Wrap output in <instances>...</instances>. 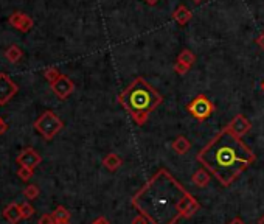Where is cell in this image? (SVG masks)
I'll list each match as a JSON object with an SVG mask.
<instances>
[{"label": "cell", "instance_id": "obj_1", "mask_svg": "<svg viewBox=\"0 0 264 224\" xmlns=\"http://www.w3.org/2000/svg\"><path fill=\"white\" fill-rule=\"evenodd\" d=\"M132 206L151 224H176L181 218H189L199 209V202L162 168L137 191Z\"/></svg>", "mask_w": 264, "mask_h": 224}, {"label": "cell", "instance_id": "obj_2", "mask_svg": "<svg viewBox=\"0 0 264 224\" xmlns=\"http://www.w3.org/2000/svg\"><path fill=\"white\" fill-rule=\"evenodd\" d=\"M197 161L202 162L221 180V184L230 185L255 161V154L238 135H235L228 128H224L197 154Z\"/></svg>", "mask_w": 264, "mask_h": 224}, {"label": "cell", "instance_id": "obj_3", "mask_svg": "<svg viewBox=\"0 0 264 224\" xmlns=\"http://www.w3.org/2000/svg\"><path fill=\"white\" fill-rule=\"evenodd\" d=\"M137 125H145L150 114L162 103V95L143 78H135L118 97Z\"/></svg>", "mask_w": 264, "mask_h": 224}, {"label": "cell", "instance_id": "obj_4", "mask_svg": "<svg viewBox=\"0 0 264 224\" xmlns=\"http://www.w3.org/2000/svg\"><path fill=\"white\" fill-rule=\"evenodd\" d=\"M62 126H64L62 125V120L51 111H45L35 122V130L44 137L45 140H51V138L62 130Z\"/></svg>", "mask_w": 264, "mask_h": 224}, {"label": "cell", "instance_id": "obj_5", "mask_svg": "<svg viewBox=\"0 0 264 224\" xmlns=\"http://www.w3.org/2000/svg\"><path fill=\"white\" fill-rule=\"evenodd\" d=\"M187 109L193 117H196L197 120H205L215 112V104L211 103L205 95H199V97H196L187 106Z\"/></svg>", "mask_w": 264, "mask_h": 224}, {"label": "cell", "instance_id": "obj_6", "mask_svg": "<svg viewBox=\"0 0 264 224\" xmlns=\"http://www.w3.org/2000/svg\"><path fill=\"white\" fill-rule=\"evenodd\" d=\"M17 93L16 83L6 73H0V104H6Z\"/></svg>", "mask_w": 264, "mask_h": 224}, {"label": "cell", "instance_id": "obj_7", "mask_svg": "<svg viewBox=\"0 0 264 224\" xmlns=\"http://www.w3.org/2000/svg\"><path fill=\"white\" fill-rule=\"evenodd\" d=\"M51 89L53 92L56 93V97L61 98V100H66L69 95L73 92V89H75V84H73V81L67 77H64V75H61V78L51 84Z\"/></svg>", "mask_w": 264, "mask_h": 224}, {"label": "cell", "instance_id": "obj_8", "mask_svg": "<svg viewBox=\"0 0 264 224\" xmlns=\"http://www.w3.org/2000/svg\"><path fill=\"white\" fill-rule=\"evenodd\" d=\"M16 162H17L20 167H27V168L35 170V168L40 164V156L35 151L33 148H25L24 151L17 156Z\"/></svg>", "mask_w": 264, "mask_h": 224}, {"label": "cell", "instance_id": "obj_9", "mask_svg": "<svg viewBox=\"0 0 264 224\" xmlns=\"http://www.w3.org/2000/svg\"><path fill=\"white\" fill-rule=\"evenodd\" d=\"M9 24H11L14 28L20 30L22 33H28V31L33 28V19L27 14H24V13L16 11L9 16Z\"/></svg>", "mask_w": 264, "mask_h": 224}, {"label": "cell", "instance_id": "obj_10", "mask_svg": "<svg viewBox=\"0 0 264 224\" xmlns=\"http://www.w3.org/2000/svg\"><path fill=\"white\" fill-rule=\"evenodd\" d=\"M250 122L246 119L244 115H236L233 120H231L230 123H228V130L233 133L235 135H238V137H241V135H244L246 133H249V130H250Z\"/></svg>", "mask_w": 264, "mask_h": 224}, {"label": "cell", "instance_id": "obj_11", "mask_svg": "<svg viewBox=\"0 0 264 224\" xmlns=\"http://www.w3.org/2000/svg\"><path fill=\"white\" fill-rule=\"evenodd\" d=\"M3 218L11 223V224H17L20 220H22V212H20V206H17L16 202H11L3 209Z\"/></svg>", "mask_w": 264, "mask_h": 224}, {"label": "cell", "instance_id": "obj_12", "mask_svg": "<svg viewBox=\"0 0 264 224\" xmlns=\"http://www.w3.org/2000/svg\"><path fill=\"white\" fill-rule=\"evenodd\" d=\"M191 17H193L191 11H189V9H188L185 5H181V6H179L176 11L173 13V19L176 20L179 25H187L189 20H191Z\"/></svg>", "mask_w": 264, "mask_h": 224}, {"label": "cell", "instance_id": "obj_13", "mask_svg": "<svg viewBox=\"0 0 264 224\" xmlns=\"http://www.w3.org/2000/svg\"><path fill=\"white\" fill-rule=\"evenodd\" d=\"M189 146H191V143H189L184 135H179L176 140L173 142L174 151L179 153V154H185L187 151H189Z\"/></svg>", "mask_w": 264, "mask_h": 224}, {"label": "cell", "instance_id": "obj_14", "mask_svg": "<svg viewBox=\"0 0 264 224\" xmlns=\"http://www.w3.org/2000/svg\"><path fill=\"white\" fill-rule=\"evenodd\" d=\"M103 164H104V167L106 168H109L111 172H113V170H117L120 165H121V159L117 156V154H108L104 157V161H103Z\"/></svg>", "mask_w": 264, "mask_h": 224}, {"label": "cell", "instance_id": "obj_15", "mask_svg": "<svg viewBox=\"0 0 264 224\" xmlns=\"http://www.w3.org/2000/svg\"><path fill=\"white\" fill-rule=\"evenodd\" d=\"M5 55H6V58H8L9 62L16 64L17 61H20V58H22L24 53H22V50H20V47H17V45H11V47H8V48H6Z\"/></svg>", "mask_w": 264, "mask_h": 224}, {"label": "cell", "instance_id": "obj_16", "mask_svg": "<svg viewBox=\"0 0 264 224\" xmlns=\"http://www.w3.org/2000/svg\"><path fill=\"white\" fill-rule=\"evenodd\" d=\"M177 61L182 62V64H185V66H188V67H191L193 62L196 61V56H194V53H193L191 50H187V48H185V50H182L181 53H179Z\"/></svg>", "mask_w": 264, "mask_h": 224}, {"label": "cell", "instance_id": "obj_17", "mask_svg": "<svg viewBox=\"0 0 264 224\" xmlns=\"http://www.w3.org/2000/svg\"><path fill=\"white\" fill-rule=\"evenodd\" d=\"M193 182L197 187H205L210 182V175H207L204 170H199V172H196L193 176Z\"/></svg>", "mask_w": 264, "mask_h": 224}, {"label": "cell", "instance_id": "obj_18", "mask_svg": "<svg viewBox=\"0 0 264 224\" xmlns=\"http://www.w3.org/2000/svg\"><path fill=\"white\" fill-rule=\"evenodd\" d=\"M51 215H53V218H55L56 223L58 221H69L70 220V212L66 207H62V206L56 207L55 212H53Z\"/></svg>", "mask_w": 264, "mask_h": 224}, {"label": "cell", "instance_id": "obj_19", "mask_svg": "<svg viewBox=\"0 0 264 224\" xmlns=\"http://www.w3.org/2000/svg\"><path fill=\"white\" fill-rule=\"evenodd\" d=\"M44 77H45V80H47L50 84H53V83H56V81L61 78V73H59V70L55 69V67H48V69L44 70Z\"/></svg>", "mask_w": 264, "mask_h": 224}, {"label": "cell", "instance_id": "obj_20", "mask_svg": "<svg viewBox=\"0 0 264 224\" xmlns=\"http://www.w3.org/2000/svg\"><path fill=\"white\" fill-rule=\"evenodd\" d=\"M39 187L38 185H35V184H31V185H27L25 187V190H24V196L27 198V199H36L38 196H39Z\"/></svg>", "mask_w": 264, "mask_h": 224}, {"label": "cell", "instance_id": "obj_21", "mask_svg": "<svg viewBox=\"0 0 264 224\" xmlns=\"http://www.w3.org/2000/svg\"><path fill=\"white\" fill-rule=\"evenodd\" d=\"M20 212H22V220H28L35 215V209L30 202H22L20 204Z\"/></svg>", "mask_w": 264, "mask_h": 224}, {"label": "cell", "instance_id": "obj_22", "mask_svg": "<svg viewBox=\"0 0 264 224\" xmlns=\"http://www.w3.org/2000/svg\"><path fill=\"white\" fill-rule=\"evenodd\" d=\"M17 176L22 179V180H30L31 176H33V170L31 168H27V167H20L19 172H17Z\"/></svg>", "mask_w": 264, "mask_h": 224}, {"label": "cell", "instance_id": "obj_23", "mask_svg": "<svg viewBox=\"0 0 264 224\" xmlns=\"http://www.w3.org/2000/svg\"><path fill=\"white\" fill-rule=\"evenodd\" d=\"M174 70H176L179 75H185V73L189 70V67H188V66H185V64H182V62L176 61V64H174Z\"/></svg>", "mask_w": 264, "mask_h": 224}, {"label": "cell", "instance_id": "obj_24", "mask_svg": "<svg viewBox=\"0 0 264 224\" xmlns=\"http://www.w3.org/2000/svg\"><path fill=\"white\" fill-rule=\"evenodd\" d=\"M55 218H53V215H42L38 221V224H55Z\"/></svg>", "mask_w": 264, "mask_h": 224}, {"label": "cell", "instance_id": "obj_25", "mask_svg": "<svg viewBox=\"0 0 264 224\" xmlns=\"http://www.w3.org/2000/svg\"><path fill=\"white\" fill-rule=\"evenodd\" d=\"M8 130V125L2 120V117H0V134H5Z\"/></svg>", "mask_w": 264, "mask_h": 224}, {"label": "cell", "instance_id": "obj_26", "mask_svg": "<svg viewBox=\"0 0 264 224\" xmlns=\"http://www.w3.org/2000/svg\"><path fill=\"white\" fill-rule=\"evenodd\" d=\"M257 44H258L261 48H264V33H261V35L257 38Z\"/></svg>", "mask_w": 264, "mask_h": 224}, {"label": "cell", "instance_id": "obj_27", "mask_svg": "<svg viewBox=\"0 0 264 224\" xmlns=\"http://www.w3.org/2000/svg\"><path fill=\"white\" fill-rule=\"evenodd\" d=\"M92 224H109V221L106 220V218H103V217H101V218H97V220H95Z\"/></svg>", "mask_w": 264, "mask_h": 224}, {"label": "cell", "instance_id": "obj_28", "mask_svg": "<svg viewBox=\"0 0 264 224\" xmlns=\"http://www.w3.org/2000/svg\"><path fill=\"white\" fill-rule=\"evenodd\" d=\"M134 224H146V220L142 218V217H139V218H135V220H134Z\"/></svg>", "mask_w": 264, "mask_h": 224}, {"label": "cell", "instance_id": "obj_29", "mask_svg": "<svg viewBox=\"0 0 264 224\" xmlns=\"http://www.w3.org/2000/svg\"><path fill=\"white\" fill-rule=\"evenodd\" d=\"M145 2H146L148 5H157L158 2H160V0H145Z\"/></svg>", "mask_w": 264, "mask_h": 224}, {"label": "cell", "instance_id": "obj_30", "mask_svg": "<svg viewBox=\"0 0 264 224\" xmlns=\"http://www.w3.org/2000/svg\"><path fill=\"white\" fill-rule=\"evenodd\" d=\"M230 224H244V223H242V220H239V218H235Z\"/></svg>", "mask_w": 264, "mask_h": 224}, {"label": "cell", "instance_id": "obj_31", "mask_svg": "<svg viewBox=\"0 0 264 224\" xmlns=\"http://www.w3.org/2000/svg\"><path fill=\"white\" fill-rule=\"evenodd\" d=\"M55 224H70V221H58V223H55Z\"/></svg>", "mask_w": 264, "mask_h": 224}, {"label": "cell", "instance_id": "obj_32", "mask_svg": "<svg viewBox=\"0 0 264 224\" xmlns=\"http://www.w3.org/2000/svg\"><path fill=\"white\" fill-rule=\"evenodd\" d=\"M258 224H264V217H263V218H261V220L258 221Z\"/></svg>", "mask_w": 264, "mask_h": 224}, {"label": "cell", "instance_id": "obj_33", "mask_svg": "<svg viewBox=\"0 0 264 224\" xmlns=\"http://www.w3.org/2000/svg\"><path fill=\"white\" fill-rule=\"evenodd\" d=\"M193 2H194V3H200V2H202V0H193Z\"/></svg>", "mask_w": 264, "mask_h": 224}, {"label": "cell", "instance_id": "obj_34", "mask_svg": "<svg viewBox=\"0 0 264 224\" xmlns=\"http://www.w3.org/2000/svg\"><path fill=\"white\" fill-rule=\"evenodd\" d=\"M261 88H263V90H264V81L261 83Z\"/></svg>", "mask_w": 264, "mask_h": 224}]
</instances>
